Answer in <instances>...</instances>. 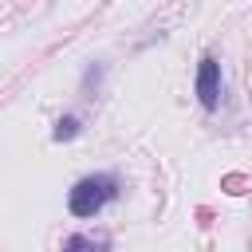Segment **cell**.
Instances as JSON below:
<instances>
[{"label": "cell", "instance_id": "3", "mask_svg": "<svg viewBox=\"0 0 252 252\" xmlns=\"http://www.w3.org/2000/svg\"><path fill=\"white\" fill-rule=\"evenodd\" d=\"M83 134V118L79 114H59L51 126V142H75Z\"/></svg>", "mask_w": 252, "mask_h": 252}, {"label": "cell", "instance_id": "2", "mask_svg": "<svg viewBox=\"0 0 252 252\" xmlns=\"http://www.w3.org/2000/svg\"><path fill=\"white\" fill-rule=\"evenodd\" d=\"M220 87H224V79H220V59H217V55H201L197 79H193L197 102H201L205 110H217V106H220Z\"/></svg>", "mask_w": 252, "mask_h": 252}, {"label": "cell", "instance_id": "1", "mask_svg": "<svg viewBox=\"0 0 252 252\" xmlns=\"http://www.w3.org/2000/svg\"><path fill=\"white\" fill-rule=\"evenodd\" d=\"M122 193V181L114 169H98V173H83L71 189H67V213L75 220H91L98 217L110 201H118Z\"/></svg>", "mask_w": 252, "mask_h": 252}, {"label": "cell", "instance_id": "5", "mask_svg": "<svg viewBox=\"0 0 252 252\" xmlns=\"http://www.w3.org/2000/svg\"><path fill=\"white\" fill-rule=\"evenodd\" d=\"M102 75H106V67H102V63H91V67L83 71V94H87V98H94V94H98Z\"/></svg>", "mask_w": 252, "mask_h": 252}, {"label": "cell", "instance_id": "4", "mask_svg": "<svg viewBox=\"0 0 252 252\" xmlns=\"http://www.w3.org/2000/svg\"><path fill=\"white\" fill-rule=\"evenodd\" d=\"M59 252H102V244H98L94 236H87V232H71Z\"/></svg>", "mask_w": 252, "mask_h": 252}]
</instances>
